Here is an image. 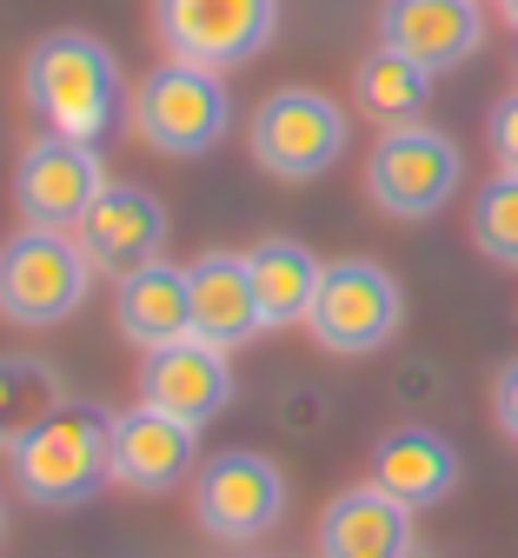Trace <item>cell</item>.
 I'll use <instances>...</instances> for the list:
<instances>
[{
	"mask_svg": "<svg viewBox=\"0 0 518 558\" xmlns=\"http://www.w3.org/2000/svg\"><path fill=\"white\" fill-rule=\"evenodd\" d=\"M107 478H113V412H100V405H60L34 439L14 446L21 499H34L47 512L87 506Z\"/></svg>",
	"mask_w": 518,
	"mask_h": 558,
	"instance_id": "cell-2",
	"label": "cell"
},
{
	"mask_svg": "<svg viewBox=\"0 0 518 558\" xmlns=\"http://www.w3.org/2000/svg\"><path fill=\"white\" fill-rule=\"evenodd\" d=\"M200 472V433L180 426V418L133 405L113 418V485L127 493H173Z\"/></svg>",
	"mask_w": 518,
	"mask_h": 558,
	"instance_id": "cell-12",
	"label": "cell"
},
{
	"mask_svg": "<svg viewBox=\"0 0 518 558\" xmlns=\"http://www.w3.org/2000/svg\"><path fill=\"white\" fill-rule=\"evenodd\" d=\"M492 418H498V433L518 446V360L498 366V379H492Z\"/></svg>",
	"mask_w": 518,
	"mask_h": 558,
	"instance_id": "cell-24",
	"label": "cell"
},
{
	"mask_svg": "<svg viewBox=\"0 0 518 558\" xmlns=\"http://www.w3.org/2000/svg\"><path fill=\"white\" fill-rule=\"evenodd\" d=\"M154 34L167 60H193L213 74L260 60L279 34V0H154Z\"/></svg>",
	"mask_w": 518,
	"mask_h": 558,
	"instance_id": "cell-7",
	"label": "cell"
},
{
	"mask_svg": "<svg viewBox=\"0 0 518 558\" xmlns=\"http://www.w3.org/2000/svg\"><path fill=\"white\" fill-rule=\"evenodd\" d=\"M380 40L419 60L425 74H453L485 47V14L479 0H386Z\"/></svg>",
	"mask_w": 518,
	"mask_h": 558,
	"instance_id": "cell-14",
	"label": "cell"
},
{
	"mask_svg": "<svg viewBox=\"0 0 518 558\" xmlns=\"http://www.w3.org/2000/svg\"><path fill=\"white\" fill-rule=\"evenodd\" d=\"M498 14H505V21H511V27H518V0H498Z\"/></svg>",
	"mask_w": 518,
	"mask_h": 558,
	"instance_id": "cell-26",
	"label": "cell"
},
{
	"mask_svg": "<svg viewBox=\"0 0 518 558\" xmlns=\"http://www.w3.org/2000/svg\"><path fill=\"white\" fill-rule=\"evenodd\" d=\"M94 259L87 246L60 227H21L0 246V319L14 326H60L87 306Z\"/></svg>",
	"mask_w": 518,
	"mask_h": 558,
	"instance_id": "cell-4",
	"label": "cell"
},
{
	"mask_svg": "<svg viewBox=\"0 0 518 558\" xmlns=\"http://www.w3.org/2000/svg\"><path fill=\"white\" fill-rule=\"evenodd\" d=\"M140 405H154L180 426L206 433L219 412L233 405V366L219 345L206 339H173V345H154L140 366Z\"/></svg>",
	"mask_w": 518,
	"mask_h": 558,
	"instance_id": "cell-11",
	"label": "cell"
},
{
	"mask_svg": "<svg viewBox=\"0 0 518 558\" xmlns=\"http://www.w3.org/2000/svg\"><path fill=\"white\" fill-rule=\"evenodd\" d=\"M0 532H8V506H0Z\"/></svg>",
	"mask_w": 518,
	"mask_h": 558,
	"instance_id": "cell-27",
	"label": "cell"
},
{
	"mask_svg": "<svg viewBox=\"0 0 518 558\" xmlns=\"http://www.w3.org/2000/svg\"><path fill=\"white\" fill-rule=\"evenodd\" d=\"M485 133H492V160H498V173H518V94H505V100L492 107Z\"/></svg>",
	"mask_w": 518,
	"mask_h": 558,
	"instance_id": "cell-23",
	"label": "cell"
},
{
	"mask_svg": "<svg viewBox=\"0 0 518 558\" xmlns=\"http://www.w3.org/2000/svg\"><path fill=\"white\" fill-rule=\"evenodd\" d=\"M320 558H412V506L373 478L352 485L320 512Z\"/></svg>",
	"mask_w": 518,
	"mask_h": 558,
	"instance_id": "cell-16",
	"label": "cell"
},
{
	"mask_svg": "<svg viewBox=\"0 0 518 558\" xmlns=\"http://www.w3.org/2000/svg\"><path fill=\"white\" fill-rule=\"evenodd\" d=\"M432 81L438 74H425L419 60H406L399 47H373L359 60V74H352V94H359V113L365 120H380V126H412L419 113H425V100H432Z\"/></svg>",
	"mask_w": 518,
	"mask_h": 558,
	"instance_id": "cell-20",
	"label": "cell"
},
{
	"mask_svg": "<svg viewBox=\"0 0 518 558\" xmlns=\"http://www.w3.org/2000/svg\"><path fill=\"white\" fill-rule=\"evenodd\" d=\"M113 180L100 167V147H87V140H60V133H40L21 154V173H14V199H21L27 227H60V233L81 227L87 206Z\"/></svg>",
	"mask_w": 518,
	"mask_h": 558,
	"instance_id": "cell-10",
	"label": "cell"
},
{
	"mask_svg": "<svg viewBox=\"0 0 518 558\" xmlns=\"http://www.w3.org/2000/svg\"><path fill=\"white\" fill-rule=\"evenodd\" d=\"M21 87H27V113L40 120V133L87 140V147H100V140L120 126V113H127L120 60L94 34H47V40H34V53L21 66Z\"/></svg>",
	"mask_w": 518,
	"mask_h": 558,
	"instance_id": "cell-1",
	"label": "cell"
},
{
	"mask_svg": "<svg viewBox=\"0 0 518 558\" xmlns=\"http://www.w3.org/2000/svg\"><path fill=\"white\" fill-rule=\"evenodd\" d=\"M472 246L492 266H518V173H498L472 199Z\"/></svg>",
	"mask_w": 518,
	"mask_h": 558,
	"instance_id": "cell-22",
	"label": "cell"
},
{
	"mask_svg": "<svg viewBox=\"0 0 518 558\" xmlns=\"http://www.w3.org/2000/svg\"><path fill=\"white\" fill-rule=\"evenodd\" d=\"M186 300H193V339L219 345V353H233L253 332H266L246 253H200L186 266Z\"/></svg>",
	"mask_w": 518,
	"mask_h": 558,
	"instance_id": "cell-15",
	"label": "cell"
},
{
	"mask_svg": "<svg viewBox=\"0 0 518 558\" xmlns=\"http://www.w3.org/2000/svg\"><path fill=\"white\" fill-rule=\"evenodd\" d=\"M127 120L133 133L146 140L154 154L167 160H200L213 154L233 126V94H227V74L213 66H193V60H160L127 100Z\"/></svg>",
	"mask_w": 518,
	"mask_h": 558,
	"instance_id": "cell-3",
	"label": "cell"
},
{
	"mask_svg": "<svg viewBox=\"0 0 518 558\" xmlns=\"http://www.w3.org/2000/svg\"><path fill=\"white\" fill-rule=\"evenodd\" d=\"M246 147L273 180H320L346 154V107L326 100L320 87H279L253 107Z\"/></svg>",
	"mask_w": 518,
	"mask_h": 558,
	"instance_id": "cell-6",
	"label": "cell"
},
{
	"mask_svg": "<svg viewBox=\"0 0 518 558\" xmlns=\"http://www.w3.org/2000/svg\"><path fill=\"white\" fill-rule=\"evenodd\" d=\"M406 300H399V279L373 259H333L320 272V293L306 313V332L339 360H365L399 332Z\"/></svg>",
	"mask_w": 518,
	"mask_h": 558,
	"instance_id": "cell-8",
	"label": "cell"
},
{
	"mask_svg": "<svg viewBox=\"0 0 518 558\" xmlns=\"http://www.w3.org/2000/svg\"><path fill=\"white\" fill-rule=\"evenodd\" d=\"M193 512L200 532L219 545H253L286 512V478L266 452H219L193 472Z\"/></svg>",
	"mask_w": 518,
	"mask_h": 558,
	"instance_id": "cell-9",
	"label": "cell"
},
{
	"mask_svg": "<svg viewBox=\"0 0 518 558\" xmlns=\"http://www.w3.org/2000/svg\"><path fill=\"white\" fill-rule=\"evenodd\" d=\"M60 405H67L60 399V373L47 360L8 353V360H0V452H14L21 439H34Z\"/></svg>",
	"mask_w": 518,
	"mask_h": 558,
	"instance_id": "cell-21",
	"label": "cell"
},
{
	"mask_svg": "<svg viewBox=\"0 0 518 558\" xmlns=\"http://www.w3.org/2000/svg\"><path fill=\"white\" fill-rule=\"evenodd\" d=\"M466 180L459 147L438 126L412 120V126H386L373 160H365V193L386 220H432Z\"/></svg>",
	"mask_w": 518,
	"mask_h": 558,
	"instance_id": "cell-5",
	"label": "cell"
},
{
	"mask_svg": "<svg viewBox=\"0 0 518 558\" xmlns=\"http://www.w3.org/2000/svg\"><path fill=\"white\" fill-rule=\"evenodd\" d=\"M373 485L393 493L399 506L425 512L459 485V446L446 433H432V426H399V433H386L373 446Z\"/></svg>",
	"mask_w": 518,
	"mask_h": 558,
	"instance_id": "cell-17",
	"label": "cell"
},
{
	"mask_svg": "<svg viewBox=\"0 0 518 558\" xmlns=\"http://www.w3.org/2000/svg\"><path fill=\"white\" fill-rule=\"evenodd\" d=\"M113 319L120 332L154 353V345H173V339H193V300H186V266H140L120 279V300H113Z\"/></svg>",
	"mask_w": 518,
	"mask_h": 558,
	"instance_id": "cell-18",
	"label": "cell"
},
{
	"mask_svg": "<svg viewBox=\"0 0 518 558\" xmlns=\"http://www.w3.org/2000/svg\"><path fill=\"white\" fill-rule=\"evenodd\" d=\"M73 240L87 246L94 272L127 279V272H140V266L160 259V246H167V214H160V199L140 193V186H107V193L87 206V220L73 227Z\"/></svg>",
	"mask_w": 518,
	"mask_h": 558,
	"instance_id": "cell-13",
	"label": "cell"
},
{
	"mask_svg": "<svg viewBox=\"0 0 518 558\" xmlns=\"http://www.w3.org/2000/svg\"><path fill=\"white\" fill-rule=\"evenodd\" d=\"M246 272H253V293H260V319H266V332L306 326L326 266H320L300 240H260V246L246 253Z\"/></svg>",
	"mask_w": 518,
	"mask_h": 558,
	"instance_id": "cell-19",
	"label": "cell"
},
{
	"mask_svg": "<svg viewBox=\"0 0 518 558\" xmlns=\"http://www.w3.org/2000/svg\"><path fill=\"white\" fill-rule=\"evenodd\" d=\"M313 405H320V399L300 386V392H286V412H279V418H286V426H300V433H306V426H320V412H313Z\"/></svg>",
	"mask_w": 518,
	"mask_h": 558,
	"instance_id": "cell-25",
	"label": "cell"
}]
</instances>
